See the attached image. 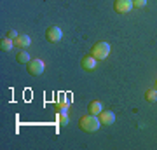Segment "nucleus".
<instances>
[{
  "instance_id": "obj_10",
  "label": "nucleus",
  "mask_w": 157,
  "mask_h": 150,
  "mask_svg": "<svg viewBox=\"0 0 157 150\" xmlns=\"http://www.w3.org/2000/svg\"><path fill=\"white\" fill-rule=\"evenodd\" d=\"M56 105H58V112H67L68 106H70V101L67 100V96H65V94H61L59 98H58Z\"/></svg>"
},
{
  "instance_id": "obj_1",
  "label": "nucleus",
  "mask_w": 157,
  "mask_h": 150,
  "mask_svg": "<svg viewBox=\"0 0 157 150\" xmlns=\"http://www.w3.org/2000/svg\"><path fill=\"white\" fill-rule=\"evenodd\" d=\"M78 126H80V129H82V131L93 133V131H98V129H100L101 121H100V117H98V115H93V113H89V115H84L82 119H80Z\"/></svg>"
},
{
  "instance_id": "obj_17",
  "label": "nucleus",
  "mask_w": 157,
  "mask_h": 150,
  "mask_svg": "<svg viewBox=\"0 0 157 150\" xmlns=\"http://www.w3.org/2000/svg\"><path fill=\"white\" fill-rule=\"evenodd\" d=\"M155 84H157V82H155ZM155 89H157V86H155Z\"/></svg>"
},
{
  "instance_id": "obj_15",
  "label": "nucleus",
  "mask_w": 157,
  "mask_h": 150,
  "mask_svg": "<svg viewBox=\"0 0 157 150\" xmlns=\"http://www.w3.org/2000/svg\"><path fill=\"white\" fill-rule=\"evenodd\" d=\"M133 6L138 7V9H143L147 6V0H133Z\"/></svg>"
},
{
  "instance_id": "obj_13",
  "label": "nucleus",
  "mask_w": 157,
  "mask_h": 150,
  "mask_svg": "<svg viewBox=\"0 0 157 150\" xmlns=\"http://www.w3.org/2000/svg\"><path fill=\"white\" fill-rule=\"evenodd\" d=\"M145 98H147L148 103H155L157 101V89H148L147 94H145Z\"/></svg>"
},
{
  "instance_id": "obj_2",
  "label": "nucleus",
  "mask_w": 157,
  "mask_h": 150,
  "mask_svg": "<svg viewBox=\"0 0 157 150\" xmlns=\"http://www.w3.org/2000/svg\"><path fill=\"white\" fill-rule=\"evenodd\" d=\"M108 54H110V44L105 42V40L96 42L91 49V56L96 58V60H105V58H108Z\"/></svg>"
},
{
  "instance_id": "obj_6",
  "label": "nucleus",
  "mask_w": 157,
  "mask_h": 150,
  "mask_svg": "<svg viewBox=\"0 0 157 150\" xmlns=\"http://www.w3.org/2000/svg\"><path fill=\"white\" fill-rule=\"evenodd\" d=\"M100 121L103 126H112L113 122H115V113L110 110H103L100 113Z\"/></svg>"
},
{
  "instance_id": "obj_3",
  "label": "nucleus",
  "mask_w": 157,
  "mask_h": 150,
  "mask_svg": "<svg viewBox=\"0 0 157 150\" xmlns=\"http://www.w3.org/2000/svg\"><path fill=\"white\" fill-rule=\"evenodd\" d=\"M133 7H135L133 6V0H115V4H113V9L119 14H129Z\"/></svg>"
},
{
  "instance_id": "obj_11",
  "label": "nucleus",
  "mask_w": 157,
  "mask_h": 150,
  "mask_svg": "<svg viewBox=\"0 0 157 150\" xmlns=\"http://www.w3.org/2000/svg\"><path fill=\"white\" fill-rule=\"evenodd\" d=\"M14 45H16V44H14V40L9 39V37H6V39L0 40V49H2V51H11Z\"/></svg>"
},
{
  "instance_id": "obj_5",
  "label": "nucleus",
  "mask_w": 157,
  "mask_h": 150,
  "mask_svg": "<svg viewBox=\"0 0 157 150\" xmlns=\"http://www.w3.org/2000/svg\"><path fill=\"white\" fill-rule=\"evenodd\" d=\"M44 70H45V65H44V61L42 60H32V61L28 63V72L32 73V75H42L44 73Z\"/></svg>"
},
{
  "instance_id": "obj_14",
  "label": "nucleus",
  "mask_w": 157,
  "mask_h": 150,
  "mask_svg": "<svg viewBox=\"0 0 157 150\" xmlns=\"http://www.w3.org/2000/svg\"><path fill=\"white\" fill-rule=\"evenodd\" d=\"M17 61L19 63H30L32 61V56H30L26 51H21V52L17 54Z\"/></svg>"
},
{
  "instance_id": "obj_8",
  "label": "nucleus",
  "mask_w": 157,
  "mask_h": 150,
  "mask_svg": "<svg viewBox=\"0 0 157 150\" xmlns=\"http://www.w3.org/2000/svg\"><path fill=\"white\" fill-rule=\"evenodd\" d=\"M14 44L17 45V47H23V49H25V47H28L30 44H32V39H30L28 35H19V37H17L16 40H14Z\"/></svg>"
},
{
  "instance_id": "obj_4",
  "label": "nucleus",
  "mask_w": 157,
  "mask_h": 150,
  "mask_svg": "<svg viewBox=\"0 0 157 150\" xmlns=\"http://www.w3.org/2000/svg\"><path fill=\"white\" fill-rule=\"evenodd\" d=\"M45 37H47V40H49V42H52V44L59 42V40L63 39L61 28H59V26H51V28H47V32H45Z\"/></svg>"
},
{
  "instance_id": "obj_12",
  "label": "nucleus",
  "mask_w": 157,
  "mask_h": 150,
  "mask_svg": "<svg viewBox=\"0 0 157 150\" xmlns=\"http://www.w3.org/2000/svg\"><path fill=\"white\" fill-rule=\"evenodd\" d=\"M56 121L59 126H67L68 124V113L67 112H58L56 113Z\"/></svg>"
},
{
  "instance_id": "obj_9",
  "label": "nucleus",
  "mask_w": 157,
  "mask_h": 150,
  "mask_svg": "<svg viewBox=\"0 0 157 150\" xmlns=\"http://www.w3.org/2000/svg\"><path fill=\"white\" fill-rule=\"evenodd\" d=\"M101 112H103V103H101V101H91L89 103V113L100 115Z\"/></svg>"
},
{
  "instance_id": "obj_7",
  "label": "nucleus",
  "mask_w": 157,
  "mask_h": 150,
  "mask_svg": "<svg viewBox=\"0 0 157 150\" xmlns=\"http://www.w3.org/2000/svg\"><path fill=\"white\" fill-rule=\"evenodd\" d=\"M82 68L84 70H87V72H93L96 68V58H93V56H84L82 58Z\"/></svg>"
},
{
  "instance_id": "obj_16",
  "label": "nucleus",
  "mask_w": 157,
  "mask_h": 150,
  "mask_svg": "<svg viewBox=\"0 0 157 150\" xmlns=\"http://www.w3.org/2000/svg\"><path fill=\"white\" fill-rule=\"evenodd\" d=\"M7 37H9V39H12V40H16L19 35H17L16 30H9V32H7Z\"/></svg>"
}]
</instances>
